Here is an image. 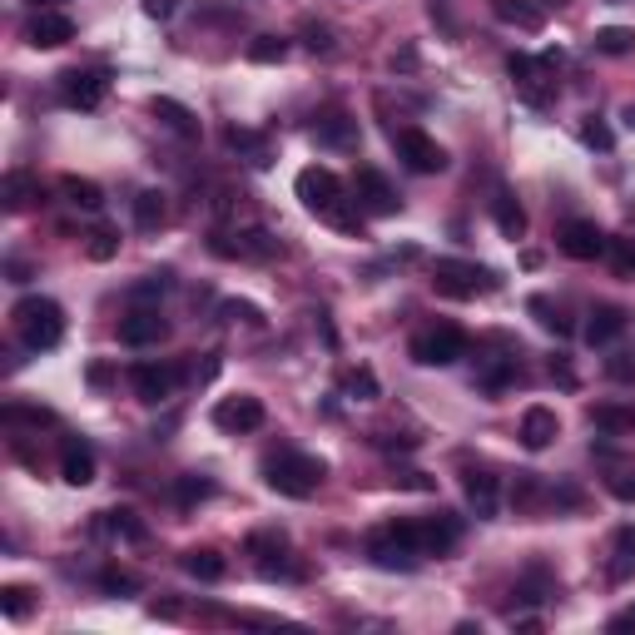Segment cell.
Listing matches in <instances>:
<instances>
[{
    "label": "cell",
    "instance_id": "obj_1",
    "mask_svg": "<svg viewBox=\"0 0 635 635\" xmlns=\"http://www.w3.org/2000/svg\"><path fill=\"white\" fill-rule=\"evenodd\" d=\"M293 189H298V199H303L318 219H328L333 229H343V234H363V209H353L358 199H348V189H343V179H338L333 169L308 164V169L293 179Z\"/></svg>",
    "mask_w": 635,
    "mask_h": 635
},
{
    "label": "cell",
    "instance_id": "obj_2",
    "mask_svg": "<svg viewBox=\"0 0 635 635\" xmlns=\"http://www.w3.org/2000/svg\"><path fill=\"white\" fill-rule=\"evenodd\" d=\"M422 521H387L368 536V561L378 571H417L422 566Z\"/></svg>",
    "mask_w": 635,
    "mask_h": 635
},
{
    "label": "cell",
    "instance_id": "obj_3",
    "mask_svg": "<svg viewBox=\"0 0 635 635\" xmlns=\"http://www.w3.org/2000/svg\"><path fill=\"white\" fill-rule=\"evenodd\" d=\"M10 323H15L20 343L35 348V353H45V348H55V343L65 338V308H60L55 298H40V293L20 298V303L10 308Z\"/></svg>",
    "mask_w": 635,
    "mask_h": 635
},
{
    "label": "cell",
    "instance_id": "obj_4",
    "mask_svg": "<svg viewBox=\"0 0 635 635\" xmlns=\"http://www.w3.org/2000/svg\"><path fill=\"white\" fill-rule=\"evenodd\" d=\"M323 477H328L323 457H308V452H278V457L263 462V482H268L278 497H293V502L313 497V492L323 487Z\"/></svg>",
    "mask_w": 635,
    "mask_h": 635
},
{
    "label": "cell",
    "instance_id": "obj_5",
    "mask_svg": "<svg viewBox=\"0 0 635 635\" xmlns=\"http://www.w3.org/2000/svg\"><path fill=\"white\" fill-rule=\"evenodd\" d=\"M502 278L482 263H467V258H437L432 263V288L442 298H477V293H492Z\"/></svg>",
    "mask_w": 635,
    "mask_h": 635
},
{
    "label": "cell",
    "instance_id": "obj_6",
    "mask_svg": "<svg viewBox=\"0 0 635 635\" xmlns=\"http://www.w3.org/2000/svg\"><path fill=\"white\" fill-rule=\"evenodd\" d=\"M556 65H561V55L551 50V55H511L507 70L511 80H516V90H521V100L526 105H536V110H546L551 100H556Z\"/></svg>",
    "mask_w": 635,
    "mask_h": 635
},
{
    "label": "cell",
    "instance_id": "obj_7",
    "mask_svg": "<svg viewBox=\"0 0 635 635\" xmlns=\"http://www.w3.org/2000/svg\"><path fill=\"white\" fill-rule=\"evenodd\" d=\"M457 358H467V338H462V328H452V323L422 328V333L412 338V363H422V368H452Z\"/></svg>",
    "mask_w": 635,
    "mask_h": 635
},
{
    "label": "cell",
    "instance_id": "obj_8",
    "mask_svg": "<svg viewBox=\"0 0 635 635\" xmlns=\"http://www.w3.org/2000/svg\"><path fill=\"white\" fill-rule=\"evenodd\" d=\"M392 144H397V159H402L412 174H442V169H447V149H442L432 134H422V129H397Z\"/></svg>",
    "mask_w": 635,
    "mask_h": 635
},
{
    "label": "cell",
    "instance_id": "obj_9",
    "mask_svg": "<svg viewBox=\"0 0 635 635\" xmlns=\"http://www.w3.org/2000/svg\"><path fill=\"white\" fill-rule=\"evenodd\" d=\"M105 95H110V75L105 70H65L60 75V100L70 110H100Z\"/></svg>",
    "mask_w": 635,
    "mask_h": 635
},
{
    "label": "cell",
    "instance_id": "obj_10",
    "mask_svg": "<svg viewBox=\"0 0 635 635\" xmlns=\"http://www.w3.org/2000/svg\"><path fill=\"white\" fill-rule=\"evenodd\" d=\"M561 254L576 258V263H596V258H606V249H611V239L591 224V219H571V224H561Z\"/></svg>",
    "mask_w": 635,
    "mask_h": 635
},
{
    "label": "cell",
    "instance_id": "obj_11",
    "mask_svg": "<svg viewBox=\"0 0 635 635\" xmlns=\"http://www.w3.org/2000/svg\"><path fill=\"white\" fill-rule=\"evenodd\" d=\"M353 189H358V209H368V214H378V219H387V214H397V209H402V199H397V189L387 184V174L368 169V164L358 169Z\"/></svg>",
    "mask_w": 635,
    "mask_h": 635
},
{
    "label": "cell",
    "instance_id": "obj_12",
    "mask_svg": "<svg viewBox=\"0 0 635 635\" xmlns=\"http://www.w3.org/2000/svg\"><path fill=\"white\" fill-rule=\"evenodd\" d=\"M134 397L139 402H149V407H159V402H169L174 397V387H179V368H169V363H139L134 373Z\"/></svg>",
    "mask_w": 635,
    "mask_h": 635
},
{
    "label": "cell",
    "instance_id": "obj_13",
    "mask_svg": "<svg viewBox=\"0 0 635 635\" xmlns=\"http://www.w3.org/2000/svg\"><path fill=\"white\" fill-rule=\"evenodd\" d=\"M164 338H169V323H164L159 308H134L129 318H120V343L125 348H154Z\"/></svg>",
    "mask_w": 635,
    "mask_h": 635
},
{
    "label": "cell",
    "instance_id": "obj_14",
    "mask_svg": "<svg viewBox=\"0 0 635 635\" xmlns=\"http://www.w3.org/2000/svg\"><path fill=\"white\" fill-rule=\"evenodd\" d=\"M263 402L249 397V392H239V397H224L219 407H214V427H224V432H258L263 427Z\"/></svg>",
    "mask_w": 635,
    "mask_h": 635
},
{
    "label": "cell",
    "instance_id": "obj_15",
    "mask_svg": "<svg viewBox=\"0 0 635 635\" xmlns=\"http://www.w3.org/2000/svg\"><path fill=\"white\" fill-rule=\"evenodd\" d=\"M30 45L35 50H60V45H70L75 40V20L70 15H60V10H40L35 20H30Z\"/></svg>",
    "mask_w": 635,
    "mask_h": 635
},
{
    "label": "cell",
    "instance_id": "obj_16",
    "mask_svg": "<svg viewBox=\"0 0 635 635\" xmlns=\"http://www.w3.org/2000/svg\"><path fill=\"white\" fill-rule=\"evenodd\" d=\"M626 328H631V313L616 308V303H601V308L591 313V323H586V343H591V348H611Z\"/></svg>",
    "mask_w": 635,
    "mask_h": 635
},
{
    "label": "cell",
    "instance_id": "obj_17",
    "mask_svg": "<svg viewBox=\"0 0 635 635\" xmlns=\"http://www.w3.org/2000/svg\"><path fill=\"white\" fill-rule=\"evenodd\" d=\"M462 492H467V507L477 511V521H492V516H497V502H502V492H497V477H492V472L472 467V472L462 477Z\"/></svg>",
    "mask_w": 635,
    "mask_h": 635
},
{
    "label": "cell",
    "instance_id": "obj_18",
    "mask_svg": "<svg viewBox=\"0 0 635 635\" xmlns=\"http://www.w3.org/2000/svg\"><path fill=\"white\" fill-rule=\"evenodd\" d=\"M60 477H65L70 487H90V482H95V452H90V442L70 437V442L60 447Z\"/></svg>",
    "mask_w": 635,
    "mask_h": 635
},
{
    "label": "cell",
    "instance_id": "obj_19",
    "mask_svg": "<svg viewBox=\"0 0 635 635\" xmlns=\"http://www.w3.org/2000/svg\"><path fill=\"white\" fill-rule=\"evenodd\" d=\"M313 139H318L323 149H353V144H358V120L343 115V110H328V115H318Z\"/></svg>",
    "mask_w": 635,
    "mask_h": 635
},
{
    "label": "cell",
    "instance_id": "obj_20",
    "mask_svg": "<svg viewBox=\"0 0 635 635\" xmlns=\"http://www.w3.org/2000/svg\"><path fill=\"white\" fill-rule=\"evenodd\" d=\"M556 432H561V417H556L551 407H526V412H521V442H526L531 452L551 447Z\"/></svg>",
    "mask_w": 635,
    "mask_h": 635
},
{
    "label": "cell",
    "instance_id": "obj_21",
    "mask_svg": "<svg viewBox=\"0 0 635 635\" xmlns=\"http://www.w3.org/2000/svg\"><path fill=\"white\" fill-rule=\"evenodd\" d=\"M457 536H462L457 511H437V516H427V521H422V551H427V556L452 551V546H457Z\"/></svg>",
    "mask_w": 635,
    "mask_h": 635
},
{
    "label": "cell",
    "instance_id": "obj_22",
    "mask_svg": "<svg viewBox=\"0 0 635 635\" xmlns=\"http://www.w3.org/2000/svg\"><path fill=\"white\" fill-rule=\"evenodd\" d=\"M492 219H497L502 239H526V209H521V199H516L511 189H497V194H492Z\"/></svg>",
    "mask_w": 635,
    "mask_h": 635
},
{
    "label": "cell",
    "instance_id": "obj_23",
    "mask_svg": "<svg viewBox=\"0 0 635 635\" xmlns=\"http://www.w3.org/2000/svg\"><path fill=\"white\" fill-rule=\"evenodd\" d=\"M154 120H164V125L174 129L179 139H199V120H194V110L189 105H179V100H169V95H154Z\"/></svg>",
    "mask_w": 635,
    "mask_h": 635
},
{
    "label": "cell",
    "instance_id": "obj_24",
    "mask_svg": "<svg viewBox=\"0 0 635 635\" xmlns=\"http://www.w3.org/2000/svg\"><path fill=\"white\" fill-rule=\"evenodd\" d=\"M631 571H635V526H621V531L611 536V566H606V576L621 586Z\"/></svg>",
    "mask_w": 635,
    "mask_h": 635
},
{
    "label": "cell",
    "instance_id": "obj_25",
    "mask_svg": "<svg viewBox=\"0 0 635 635\" xmlns=\"http://www.w3.org/2000/svg\"><path fill=\"white\" fill-rule=\"evenodd\" d=\"M184 571L194 581H224L229 576V561L219 551H209V546H194V551H184Z\"/></svg>",
    "mask_w": 635,
    "mask_h": 635
},
{
    "label": "cell",
    "instance_id": "obj_26",
    "mask_svg": "<svg viewBox=\"0 0 635 635\" xmlns=\"http://www.w3.org/2000/svg\"><path fill=\"white\" fill-rule=\"evenodd\" d=\"M224 139H229V149H234V154H244L254 169H268V164H273V159H268V139H263L258 129L229 125V134H224Z\"/></svg>",
    "mask_w": 635,
    "mask_h": 635
},
{
    "label": "cell",
    "instance_id": "obj_27",
    "mask_svg": "<svg viewBox=\"0 0 635 635\" xmlns=\"http://www.w3.org/2000/svg\"><path fill=\"white\" fill-rule=\"evenodd\" d=\"M100 531H110V536H120V541H134V546H139V541H149V526H144L129 507L105 511V516H100Z\"/></svg>",
    "mask_w": 635,
    "mask_h": 635
},
{
    "label": "cell",
    "instance_id": "obj_28",
    "mask_svg": "<svg viewBox=\"0 0 635 635\" xmlns=\"http://www.w3.org/2000/svg\"><path fill=\"white\" fill-rule=\"evenodd\" d=\"M60 194H65V199H70L75 209H90V214H95V209H105V189H100L95 179L65 174V179H60Z\"/></svg>",
    "mask_w": 635,
    "mask_h": 635
},
{
    "label": "cell",
    "instance_id": "obj_29",
    "mask_svg": "<svg viewBox=\"0 0 635 635\" xmlns=\"http://www.w3.org/2000/svg\"><path fill=\"white\" fill-rule=\"evenodd\" d=\"M492 15L507 25H521V30H541V20H546V10L531 0H492Z\"/></svg>",
    "mask_w": 635,
    "mask_h": 635
},
{
    "label": "cell",
    "instance_id": "obj_30",
    "mask_svg": "<svg viewBox=\"0 0 635 635\" xmlns=\"http://www.w3.org/2000/svg\"><path fill=\"white\" fill-rule=\"evenodd\" d=\"M35 199H40V184H35L25 169H10V174H5V209L20 214V209H30Z\"/></svg>",
    "mask_w": 635,
    "mask_h": 635
},
{
    "label": "cell",
    "instance_id": "obj_31",
    "mask_svg": "<svg viewBox=\"0 0 635 635\" xmlns=\"http://www.w3.org/2000/svg\"><path fill=\"white\" fill-rule=\"evenodd\" d=\"M546 497H551V492H546V482H541V477H516V487H511V507H516V516L541 511Z\"/></svg>",
    "mask_w": 635,
    "mask_h": 635
},
{
    "label": "cell",
    "instance_id": "obj_32",
    "mask_svg": "<svg viewBox=\"0 0 635 635\" xmlns=\"http://www.w3.org/2000/svg\"><path fill=\"white\" fill-rule=\"evenodd\" d=\"M591 45H596L601 55H616V60H621V55H631L635 50V30L631 25H601Z\"/></svg>",
    "mask_w": 635,
    "mask_h": 635
},
{
    "label": "cell",
    "instance_id": "obj_33",
    "mask_svg": "<svg viewBox=\"0 0 635 635\" xmlns=\"http://www.w3.org/2000/svg\"><path fill=\"white\" fill-rule=\"evenodd\" d=\"M164 214H169V209H164V194H159V189H144V194L134 199V224H139L144 234H149V229H159V224H164Z\"/></svg>",
    "mask_w": 635,
    "mask_h": 635
},
{
    "label": "cell",
    "instance_id": "obj_34",
    "mask_svg": "<svg viewBox=\"0 0 635 635\" xmlns=\"http://www.w3.org/2000/svg\"><path fill=\"white\" fill-rule=\"evenodd\" d=\"M244 55H249L254 65H283V60H288V40H283V35H254Z\"/></svg>",
    "mask_w": 635,
    "mask_h": 635
},
{
    "label": "cell",
    "instance_id": "obj_35",
    "mask_svg": "<svg viewBox=\"0 0 635 635\" xmlns=\"http://www.w3.org/2000/svg\"><path fill=\"white\" fill-rule=\"evenodd\" d=\"M343 392H348V397H358V402H378V373H373V368H348V373H343Z\"/></svg>",
    "mask_w": 635,
    "mask_h": 635
},
{
    "label": "cell",
    "instance_id": "obj_36",
    "mask_svg": "<svg viewBox=\"0 0 635 635\" xmlns=\"http://www.w3.org/2000/svg\"><path fill=\"white\" fill-rule=\"evenodd\" d=\"M591 427H601V432H631L635 427V412L631 407H591Z\"/></svg>",
    "mask_w": 635,
    "mask_h": 635
},
{
    "label": "cell",
    "instance_id": "obj_37",
    "mask_svg": "<svg viewBox=\"0 0 635 635\" xmlns=\"http://www.w3.org/2000/svg\"><path fill=\"white\" fill-rule=\"evenodd\" d=\"M526 313H531V318H536L546 333H556V338H566V333H571V323H566V318L551 308V298H531V303H526Z\"/></svg>",
    "mask_w": 635,
    "mask_h": 635
},
{
    "label": "cell",
    "instance_id": "obj_38",
    "mask_svg": "<svg viewBox=\"0 0 635 635\" xmlns=\"http://www.w3.org/2000/svg\"><path fill=\"white\" fill-rule=\"evenodd\" d=\"M219 318H224V323H249V328H258V323H263V308L249 303V298H224V303H219Z\"/></svg>",
    "mask_w": 635,
    "mask_h": 635
},
{
    "label": "cell",
    "instance_id": "obj_39",
    "mask_svg": "<svg viewBox=\"0 0 635 635\" xmlns=\"http://www.w3.org/2000/svg\"><path fill=\"white\" fill-rule=\"evenodd\" d=\"M0 611H5L10 621H25V616H30V591H25V586H0Z\"/></svg>",
    "mask_w": 635,
    "mask_h": 635
},
{
    "label": "cell",
    "instance_id": "obj_40",
    "mask_svg": "<svg viewBox=\"0 0 635 635\" xmlns=\"http://www.w3.org/2000/svg\"><path fill=\"white\" fill-rule=\"evenodd\" d=\"M85 254L95 258V263H110V258L120 254V234H115V229H95L90 244H85Z\"/></svg>",
    "mask_w": 635,
    "mask_h": 635
},
{
    "label": "cell",
    "instance_id": "obj_41",
    "mask_svg": "<svg viewBox=\"0 0 635 635\" xmlns=\"http://www.w3.org/2000/svg\"><path fill=\"white\" fill-rule=\"evenodd\" d=\"M581 139H586L591 149H601V154H611V149H616V134H611V125H606V120H596V115L581 125Z\"/></svg>",
    "mask_w": 635,
    "mask_h": 635
},
{
    "label": "cell",
    "instance_id": "obj_42",
    "mask_svg": "<svg viewBox=\"0 0 635 635\" xmlns=\"http://www.w3.org/2000/svg\"><path fill=\"white\" fill-rule=\"evenodd\" d=\"M303 45H308L313 55H333V30H328L323 20H308V25H303Z\"/></svg>",
    "mask_w": 635,
    "mask_h": 635
},
{
    "label": "cell",
    "instance_id": "obj_43",
    "mask_svg": "<svg viewBox=\"0 0 635 635\" xmlns=\"http://www.w3.org/2000/svg\"><path fill=\"white\" fill-rule=\"evenodd\" d=\"M611 263H616V273L621 278H635V239H611Z\"/></svg>",
    "mask_w": 635,
    "mask_h": 635
},
{
    "label": "cell",
    "instance_id": "obj_44",
    "mask_svg": "<svg viewBox=\"0 0 635 635\" xmlns=\"http://www.w3.org/2000/svg\"><path fill=\"white\" fill-rule=\"evenodd\" d=\"M204 497H214V482H209V477H184V482H179V502H184V507H194V502H204Z\"/></svg>",
    "mask_w": 635,
    "mask_h": 635
},
{
    "label": "cell",
    "instance_id": "obj_45",
    "mask_svg": "<svg viewBox=\"0 0 635 635\" xmlns=\"http://www.w3.org/2000/svg\"><path fill=\"white\" fill-rule=\"evenodd\" d=\"M100 586H105V591H115V596H120V591H139V581H134L129 571H115V566H110V571H100Z\"/></svg>",
    "mask_w": 635,
    "mask_h": 635
},
{
    "label": "cell",
    "instance_id": "obj_46",
    "mask_svg": "<svg viewBox=\"0 0 635 635\" xmlns=\"http://www.w3.org/2000/svg\"><path fill=\"white\" fill-rule=\"evenodd\" d=\"M164 288H169V273L159 268V273H144V283H134L129 293H134V298H154V293H164Z\"/></svg>",
    "mask_w": 635,
    "mask_h": 635
},
{
    "label": "cell",
    "instance_id": "obj_47",
    "mask_svg": "<svg viewBox=\"0 0 635 635\" xmlns=\"http://www.w3.org/2000/svg\"><path fill=\"white\" fill-rule=\"evenodd\" d=\"M149 616H159V621H179L184 606H179V601H149Z\"/></svg>",
    "mask_w": 635,
    "mask_h": 635
},
{
    "label": "cell",
    "instance_id": "obj_48",
    "mask_svg": "<svg viewBox=\"0 0 635 635\" xmlns=\"http://www.w3.org/2000/svg\"><path fill=\"white\" fill-rule=\"evenodd\" d=\"M551 378L561 382V387H566V392H571V387H576V373H571V363H566V358H551Z\"/></svg>",
    "mask_w": 635,
    "mask_h": 635
},
{
    "label": "cell",
    "instance_id": "obj_49",
    "mask_svg": "<svg viewBox=\"0 0 635 635\" xmlns=\"http://www.w3.org/2000/svg\"><path fill=\"white\" fill-rule=\"evenodd\" d=\"M174 5H179V0H144V15H149V20H169Z\"/></svg>",
    "mask_w": 635,
    "mask_h": 635
},
{
    "label": "cell",
    "instance_id": "obj_50",
    "mask_svg": "<svg viewBox=\"0 0 635 635\" xmlns=\"http://www.w3.org/2000/svg\"><path fill=\"white\" fill-rule=\"evenodd\" d=\"M606 373H611L616 382H631L635 378V363H631V358H611V363H606Z\"/></svg>",
    "mask_w": 635,
    "mask_h": 635
},
{
    "label": "cell",
    "instance_id": "obj_51",
    "mask_svg": "<svg viewBox=\"0 0 635 635\" xmlns=\"http://www.w3.org/2000/svg\"><path fill=\"white\" fill-rule=\"evenodd\" d=\"M397 487H412V492H432V477H422V472H402V477H397Z\"/></svg>",
    "mask_w": 635,
    "mask_h": 635
},
{
    "label": "cell",
    "instance_id": "obj_52",
    "mask_svg": "<svg viewBox=\"0 0 635 635\" xmlns=\"http://www.w3.org/2000/svg\"><path fill=\"white\" fill-rule=\"evenodd\" d=\"M611 497H616V502H635V482L631 477H616V482H611Z\"/></svg>",
    "mask_w": 635,
    "mask_h": 635
},
{
    "label": "cell",
    "instance_id": "obj_53",
    "mask_svg": "<svg viewBox=\"0 0 635 635\" xmlns=\"http://www.w3.org/2000/svg\"><path fill=\"white\" fill-rule=\"evenodd\" d=\"M412 65H417V50H412V45H407L402 55H392V70H412Z\"/></svg>",
    "mask_w": 635,
    "mask_h": 635
},
{
    "label": "cell",
    "instance_id": "obj_54",
    "mask_svg": "<svg viewBox=\"0 0 635 635\" xmlns=\"http://www.w3.org/2000/svg\"><path fill=\"white\" fill-rule=\"evenodd\" d=\"M606 631H635V606L626 611V616H611V626Z\"/></svg>",
    "mask_w": 635,
    "mask_h": 635
},
{
    "label": "cell",
    "instance_id": "obj_55",
    "mask_svg": "<svg viewBox=\"0 0 635 635\" xmlns=\"http://www.w3.org/2000/svg\"><path fill=\"white\" fill-rule=\"evenodd\" d=\"M90 382H95V387H105V382H110V368H105V363H95V368H90Z\"/></svg>",
    "mask_w": 635,
    "mask_h": 635
},
{
    "label": "cell",
    "instance_id": "obj_56",
    "mask_svg": "<svg viewBox=\"0 0 635 635\" xmlns=\"http://www.w3.org/2000/svg\"><path fill=\"white\" fill-rule=\"evenodd\" d=\"M561 5H566V0H541V10H561Z\"/></svg>",
    "mask_w": 635,
    "mask_h": 635
},
{
    "label": "cell",
    "instance_id": "obj_57",
    "mask_svg": "<svg viewBox=\"0 0 635 635\" xmlns=\"http://www.w3.org/2000/svg\"><path fill=\"white\" fill-rule=\"evenodd\" d=\"M626 120H631V125H635V105H631V110H626Z\"/></svg>",
    "mask_w": 635,
    "mask_h": 635
},
{
    "label": "cell",
    "instance_id": "obj_58",
    "mask_svg": "<svg viewBox=\"0 0 635 635\" xmlns=\"http://www.w3.org/2000/svg\"><path fill=\"white\" fill-rule=\"evenodd\" d=\"M35 5H40V0H35Z\"/></svg>",
    "mask_w": 635,
    "mask_h": 635
}]
</instances>
